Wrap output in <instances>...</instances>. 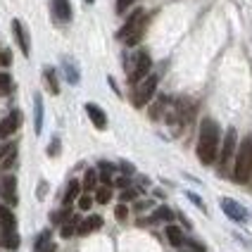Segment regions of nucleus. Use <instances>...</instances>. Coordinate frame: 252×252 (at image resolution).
<instances>
[{
    "label": "nucleus",
    "mask_w": 252,
    "mask_h": 252,
    "mask_svg": "<svg viewBox=\"0 0 252 252\" xmlns=\"http://www.w3.org/2000/svg\"><path fill=\"white\" fill-rule=\"evenodd\" d=\"M197 157L202 164H214V159L219 157V126L214 119H202L200 124Z\"/></svg>",
    "instance_id": "f257e3e1"
},
{
    "label": "nucleus",
    "mask_w": 252,
    "mask_h": 252,
    "mask_svg": "<svg viewBox=\"0 0 252 252\" xmlns=\"http://www.w3.org/2000/svg\"><path fill=\"white\" fill-rule=\"evenodd\" d=\"M145 24H148V12L145 10H136V12L128 17V22L122 27V31L117 33L119 41H124L128 48L131 45H138L143 33H145Z\"/></svg>",
    "instance_id": "f03ea898"
},
{
    "label": "nucleus",
    "mask_w": 252,
    "mask_h": 252,
    "mask_svg": "<svg viewBox=\"0 0 252 252\" xmlns=\"http://www.w3.org/2000/svg\"><path fill=\"white\" fill-rule=\"evenodd\" d=\"M250 176H252V145L250 138H248L238 148V155H236V181L245 183L250 181Z\"/></svg>",
    "instance_id": "7ed1b4c3"
},
{
    "label": "nucleus",
    "mask_w": 252,
    "mask_h": 252,
    "mask_svg": "<svg viewBox=\"0 0 252 252\" xmlns=\"http://www.w3.org/2000/svg\"><path fill=\"white\" fill-rule=\"evenodd\" d=\"M155 91H157V76L150 74V76H145L140 84H136V91H133V105L136 107H145L150 98L155 95Z\"/></svg>",
    "instance_id": "20e7f679"
},
{
    "label": "nucleus",
    "mask_w": 252,
    "mask_h": 252,
    "mask_svg": "<svg viewBox=\"0 0 252 252\" xmlns=\"http://www.w3.org/2000/svg\"><path fill=\"white\" fill-rule=\"evenodd\" d=\"M150 67H153L150 55H148L145 50H138V53H136V62H133V67L128 71V81H131V84H140L145 76H150Z\"/></svg>",
    "instance_id": "39448f33"
},
{
    "label": "nucleus",
    "mask_w": 252,
    "mask_h": 252,
    "mask_svg": "<svg viewBox=\"0 0 252 252\" xmlns=\"http://www.w3.org/2000/svg\"><path fill=\"white\" fill-rule=\"evenodd\" d=\"M236 145H238V133H236V128L231 126V128L226 131L224 143H221V157H219L221 169H226V164L231 162V157H233V153H236Z\"/></svg>",
    "instance_id": "423d86ee"
},
{
    "label": "nucleus",
    "mask_w": 252,
    "mask_h": 252,
    "mask_svg": "<svg viewBox=\"0 0 252 252\" xmlns=\"http://www.w3.org/2000/svg\"><path fill=\"white\" fill-rule=\"evenodd\" d=\"M0 197L7 202V205H17V179L12 174H2L0 176Z\"/></svg>",
    "instance_id": "0eeeda50"
},
{
    "label": "nucleus",
    "mask_w": 252,
    "mask_h": 252,
    "mask_svg": "<svg viewBox=\"0 0 252 252\" xmlns=\"http://www.w3.org/2000/svg\"><path fill=\"white\" fill-rule=\"evenodd\" d=\"M12 33H14V38H17V45H19L22 55L29 57L31 55V41H29V31L24 29V24L19 19H12Z\"/></svg>",
    "instance_id": "6e6552de"
},
{
    "label": "nucleus",
    "mask_w": 252,
    "mask_h": 252,
    "mask_svg": "<svg viewBox=\"0 0 252 252\" xmlns=\"http://www.w3.org/2000/svg\"><path fill=\"white\" fill-rule=\"evenodd\" d=\"M221 210H224V214L228 219H233V221H245V219H248V210H245L240 202L231 200V197H224V200H221Z\"/></svg>",
    "instance_id": "1a4fd4ad"
},
{
    "label": "nucleus",
    "mask_w": 252,
    "mask_h": 252,
    "mask_svg": "<svg viewBox=\"0 0 252 252\" xmlns=\"http://www.w3.org/2000/svg\"><path fill=\"white\" fill-rule=\"evenodd\" d=\"M19 126H22V112L14 110V112H10L2 122H0V138H10Z\"/></svg>",
    "instance_id": "9d476101"
},
{
    "label": "nucleus",
    "mask_w": 252,
    "mask_h": 252,
    "mask_svg": "<svg viewBox=\"0 0 252 252\" xmlns=\"http://www.w3.org/2000/svg\"><path fill=\"white\" fill-rule=\"evenodd\" d=\"M86 112H88V117H91V122H93L95 128H100V131L107 128V114L102 112L95 102H88V105H86Z\"/></svg>",
    "instance_id": "9b49d317"
},
{
    "label": "nucleus",
    "mask_w": 252,
    "mask_h": 252,
    "mask_svg": "<svg viewBox=\"0 0 252 252\" xmlns=\"http://www.w3.org/2000/svg\"><path fill=\"white\" fill-rule=\"evenodd\" d=\"M98 228H102V217H98V214H91L88 219L79 221V226H76V233H79V236H88V233H93V231H98Z\"/></svg>",
    "instance_id": "f8f14e48"
},
{
    "label": "nucleus",
    "mask_w": 252,
    "mask_h": 252,
    "mask_svg": "<svg viewBox=\"0 0 252 252\" xmlns=\"http://www.w3.org/2000/svg\"><path fill=\"white\" fill-rule=\"evenodd\" d=\"M53 14H55L57 22H69L71 19L69 0H53Z\"/></svg>",
    "instance_id": "ddd939ff"
},
{
    "label": "nucleus",
    "mask_w": 252,
    "mask_h": 252,
    "mask_svg": "<svg viewBox=\"0 0 252 252\" xmlns=\"http://www.w3.org/2000/svg\"><path fill=\"white\" fill-rule=\"evenodd\" d=\"M14 226H17V219H14L12 210L7 205H0V231L7 233V231H14Z\"/></svg>",
    "instance_id": "4468645a"
},
{
    "label": "nucleus",
    "mask_w": 252,
    "mask_h": 252,
    "mask_svg": "<svg viewBox=\"0 0 252 252\" xmlns=\"http://www.w3.org/2000/svg\"><path fill=\"white\" fill-rule=\"evenodd\" d=\"M79 193H81V183L76 181V179H71L69 186H67V193H64V197H62V202H64V207H69L71 202L79 197Z\"/></svg>",
    "instance_id": "2eb2a0df"
},
{
    "label": "nucleus",
    "mask_w": 252,
    "mask_h": 252,
    "mask_svg": "<svg viewBox=\"0 0 252 252\" xmlns=\"http://www.w3.org/2000/svg\"><path fill=\"white\" fill-rule=\"evenodd\" d=\"M164 233H167V240L171 243V245H174V248H181L183 240H186V238H183V231L179 228V226H171V224H169Z\"/></svg>",
    "instance_id": "dca6fc26"
},
{
    "label": "nucleus",
    "mask_w": 252,
    "mask_h": 252,
    "mask_svg": "<svg viewBox=\"0 0 252 252\" xmlns=\"http://www.w3.org/2000/svg\"><path fill=\"white\" fill-rule=\"evenodd\" d=\"M43 76H45V84H48V91L53 93V95H57L60 93V81H57V74L53 67H45V71H43Z\"/></svg>",
    "instance_id": "f3484780"
},
{
    "label": "nucleus",
    "mask_w": 252,
    "mask_h": 252,
    "mask_svg": "<svg viewBox=\"0 0 252 252\" xmlns=\"http://www.w3.org/2000/svg\"><path fill=\"white\" fill-rule=\"evenodd\" d=\"M0 248H5V250H17V248H19V236H17L14 231L2 233V236H0Z\"/></svg>",
    "instance_id": "a211bd4d"
},
{
    "label": "nucleus",
    "mask_w": 252,
    "mask_h": 252,
    "mask_svg": "<svg viewBox=\"0 0 252 252\" xmlns=\"http://www.w3.org/2000/svg\"><path fill=\"white\" fill-rule=\"evenodd\" d=\"M81 188H84L86 193L88 190H93V188H98V171L95 169H88L84 174V183H81Z\"/></svg>",
    "instance_id": "6ab92c4d"
},
{
    "label": "nucleus",
    "mask_w": 252,
    "mask_h": 252,
    "mask_svg": "<svg viewBox=\"0 0 252 252\" xmlns=\"http://www.w3.org/2000/svg\"><path fill=\"white\" fill-rule=\"evenodd\" d=\"M10 91H12V76L7 71H0V98L10 95Z\"/></svg>",
    "instance_id": "aec40b11"
},
{
    "label": "nucleus",
    "mask_w": 252,
    "mask_h": 252,
    "mask_svg": "<svg viewBox=\"0 0 252 252\" xmlns=\"http://www.w3.org/2000/svg\"><path fill=\"white\" fill-rule=\"evenodd\" d=\"M174 219V212L169 210V207H157L153 214V219H150V224L153 221H171Z\"/></svg>",
    "instance_id": "412c9836"
},
{
    "label": "nucleus",
    "mask_w": 252,
    "mask_h": 252,
    "mask_svg": "<svg viewBox=\"0 0 252 252\" xmlns=\"http://www.w3.org/2000/svg\"><path fill=\"white\" fill-rule=\"evenodd\" d=\"M112 200V188L110 186H102V188H98L95 190V202H100V205H107Z\"/></svg>",
    "instance_id": "4be33fe9"
},
{
    "label": "nucleus",
    "mask_w": 252,
    "mask_h": 252,
    "mask_svg": "<svg viewBox=\"0 0 252 252\" xmlns=\"http://www.w3.org/2000/svg\"><path fill=\"white\" fill-rule=\"evenodd\" d=\"M76 226H79V219H76V217H71L67 224H62V231H60L62 238H71V236L76 233Z\"/></svg>",
    "instance_id": "5701e85b"
},
{
    "label": "nucleus",
    "mask_w": 252,
    "mask_h": 252,
    "mask_svg": "<svg viewBox=\"0 0 252 252\" xmlns=\"http://www.w3.org/2000/svg\"><path fill=\"white\" fill-rule=\"evenodd\" d=\"M43 128V98L36 95V133H41Z\"/></svg>",
    "instance_id": "b1692460"
},
{
    "label": "nucleus",
    "mask_w": 252,
    "mask_h": 252,
    "mask_svg": "<svg viewBox=\"0 0 252 252\" xmlns=\"http://www.w3.org/2000/svg\"><path fill=\"white\" fill-rule=\"evenodd\" d=\"M71 212H69V207H64V210H60V212H53V224H64V221H69L71 217H69Z\"/></svg>",
    "instance_id": "393cba45"
},
{
    "label": "nucleus",
    "mask_w": 252,
    "mask_h": 252,
    "mask_svg": "<svg viewBox=\"0 0 252 252\" xmlns=\"http://www.w3.org/2000/svg\"><path fill=\"white\" fill-rule=\"evenodd\" d=\"M45 245H50V231H43L41 236H38V240L33 243V250L36 252H41Z\"/></svg>",
    "instance_id": "a878e982"
},
{
    "label": "nucleus",
    "mask_w": 252,
    "mask_h": 252,
    "mask_svg": "<svg viewBox=\"0 0 252 252\" xmlns=\"http://www.w3.org/2000/svg\"><path fill=\"white\" fill-rule=\"evenodd\" d=\"M136 197H138V190H136V188H124L119 200H122V205H126V202H131V200H136Z\"/></svg>",
    "instance_id": "bb28decb"
},
{
    "label": "nucleus",
    "mask_w": 252,
    "mask_h": 252,
    "mask_svg": "<svg viewBox=\"0 0 252 252\" xmlns=\"http://www.w3.org/2000/svg\"><path fill=\"white\" fill-rule=\"evenodd\" d=\"M164 105H167V98H159V100H157V102L153 105V110H150V117H153V119H157V117L162 114V110H164Z\"/></svg>",
    "instance_id": "cd10ccee"
},
{
    "label": "nucleus",
    "mask_w": 252,
    "mask_h": 252,
    "mask_svg": "<svg viewBox=\"0 0 252 252\" xmlns=\"http://www.w3.org/2000/svg\"><path fill=\"white\" fill-rule=\"evenodd\" d=\"M67 79H69V84H79V69L71 62H67Z\"/></svg>",
    "instance_id": "c85d7f7f"
},
{
    "label": "nucleus",
    "mask_w": 252,
    "mask_h": 252,
    "mask_svg": "<svg viewBox=\"0 0 252 252\" xmlns=\"http://www.w3.org/2000/svg\"><path fill=\"white\" fill-rule=\"evenodd\" d=\"M14 159H17V150H10V153H7V157L0 162V167H2V169H10L14 164Z\"/></svg>",
    "instance_id": "c756f323"
},
{
    "label": "nucleus",
    "mask_w": 252,
    "mask_h": 252,
    "mask_svg": "<svg viewBox=\"0 0 252 252\" xmlns=\"http://www.w3.org/2000/svg\"><path fill=\"white\" fill-rule=\"evenodd\" d=\"M133 2H138V0H117V14H124Z\"/></svg>",
    "instance_id": "7c9ffc66"
},
{
    "label": "nucleus",
    "mask_w": 252,
    "mask_h": 252,
    "mask_svg": "<svg viewBox=\"0 0 252 252\" xmlns=\"http://www.w3.org/2000/svg\"><path fill=\"white\" fill-rule=\"evenodd\" d=\"M91 205H93V197L91 195H81L79 197V210H91Z\"/></svg>",
    "instance_id": "2f4dec72"
},
{
    "label": "nucleus",
    "mask_w": 252,
    "mask_h": 252,
    "mask_svg": "<svg viewBox=\"0 0 252 252\" xmlns=\"http://www.w3.org/2000/svg\"><path fill=\"white\" fill-rule=\"evenodd\" d=\"M48 155H50V157H57V155H60V138H53L50 148H48Z\"/></svg>",
    "instance_id": "473e14b6"
},
{
    "label": "nucleus",
    "mask_w": 252,
    "mask_h": 252,
    "mask_svg": "<svg viewBox=\"0 0 252 252\" xmlns=\"http://www.w3.org/2000/svg\"><path fill=\"white\" fill-rule=\"evenodd\" d=\"M114 214H117V219H119V221H124L126 217H128V207H126V205H119V207L114 210Z\"/></svg>",
    "instance_id": "72a5a7b5"
},
{
    "label": "nucleus",
    "mask_w": 252,
    "mask_h": 252,
    "mask_svg": "<svg viewBox=\"0 0 252 252\" xmlns=\"http://www.w3.org/2000/svg\"><path fill=\"white\" fill-rule=\"evenodd\" d=\"M112 171H114V164H110V162H100V174L112 176Z\"/></svg>",
    "instance_id": "f704fd0d"
},
{
    "label": "nucleus",
    "mask_w": 252,
    "mask_h": 252,
    "mask_svg": "<svg viewBox=\"0 0 252 252\" xmlns=\"http://www.w3.org/2000/svg\"><path fill=\"white\" fill-rule=\"evenodd\" d=\"M10 150H14V145H10V143H5V145H0V162H2V159L7 157V153H10Z\"/></svg>",
    "instance_id": "c9c22d12"
},
{
    "label": "nucleus",
    "mask_w": 252,
    "mask_h": 252,
    "mask_svg": "<svg viewBox=\"0 0 252 252\" xmlns=\"http://www.w3.org/2000/svg\"><path fill=\"white\" fill-rule=\"evenodd\" d=\"M188 197H190V202H193V205H197L200 210H205V205H202V200H200V197H197L195 193H188Z\"/></svg>",
    "instance_id": "e433bc0d"
},
{
    "label": "nucleus",
    "mask_w": 252,
    "mask_h": 252,
    "mask_svg": "<svg viewBox=\"0 0 252 252\" xmlns=\"http://www.w3.org/2000/svg\"><path fill=\"white\" fill-rule=\"evenodd\" d=\"M114 186H119V188H128V179L122 176V179H117V181H114Z\"/></svg>",
    "instance_id": "4c0bfd02"
},
{
    "label": "nucleus",
    "mask_w": 252,
    "mask_h": 252,
    "mask_svg": "<svg viewBox=\"0 0 252 252\" xmlns=\"http://www.w3.org/2000/svg\"><path fill=\"white\" fill-rule=\"evenodd\" d=\"M0 62H2V64H10V53H2V55H0Z\"/></svg>",
    "instance_id": "58836bf2"
},
{
    "label": "nucleus",
    "mask_w": 252,
    "mask_h": 252,
    "mask_svg": "<svg viewBox=\"0 0 252 252\" xmlns=\"http://www.w3.org/2000/svg\"><path fill=\"white\" fill-rule=\"evenodd\" d=\"M41 252H57V248H55V243H50V245H45Z\"/></svg>",
    "instance_id": "ea45409f"
},
{
    "label": "nucleus",
    "mask_w": 252,
    "mask_h": 252,
    "mask_svg": "<svg viewBox=\"0 0 252 252\" xmlns=\"http://www.w3.org/2000/svg\"><path fill=\"white\" fill-rule=\"evenodd\" d=\"M122 171H124V174H133V167H131V164H122Z\"/></svg>",
    "instance_id": "a19ab883"
},
{
    "label": "nucleus",
    "mask_w": 252,
    "mask_h": 252,
    "mask_svg": "<svg viewBox=\"0 0 252 252\" xmlns=\"http://www.w3.org/2000/svg\"><path fill=\"white\" fill-rule=\"evenodd\" d=\"M86 2H93V0H86Z\"/></svg>",
    "instance_id": "79ce46f5"
}]
</instances>
